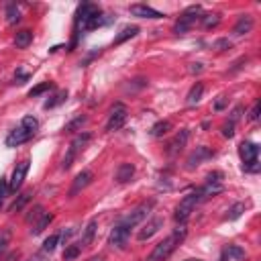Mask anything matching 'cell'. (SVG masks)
Here are the masks:
<instances>
[{
    "label": "cell",
    "mask_w": 261,
    "mask_h": 261,
    "mask_svg": "<svg viewBox=\"0 0 261 261\" xmlns=\"http://www.w3.org/2000/svg\"><path fill=\"white\" fill-rule=\"evenodd\" d=\"M239 155H241V159H243V169L249 171V173H255L259 171V159H257V155H259V147L251 141H243L239 145Z\"/></svg>",
    "instance_id": "6da1fadb"
},
{
    "label": "cell",
    "mask_w": 261,
    "mask_h": 261,
    "mask_svg": "<svg viewBox=\"0 0 261 261\" xmlns=\"http://www.w3.org/2000/svg\"><path fill=\"white\" fill-rule=\"evenodd\" d=\"M200 16H202V6H200V4L188 6V8L180 14L178 23L173 25V33H176V35H186V33L190 31V27H192L196 21H200Z\"/></svg>",
    "instance_id": "7a4b0ae2"
},
{
    "label": "cell",
    "mask_w": 261,
    "mask_h": 261,
    "mask_svg": "<svg viewBox=\"0 0 261 261\" xmlns=\"http://www.w3.org/2000/svg\"><path fill=\"white\" fill-rule=\"evenodd\" d=\"M198 204H200V200H198L196 190H194V192H190L188 196H184V198L180 200L178 208H176V214H173L176 222H178V224H186L188 218H190V214L194 212V208H196Z\"/></svg>",
    "instance_id": "3957f363"
},
{
    "label": "cell",
    "mask_w": 261,
    "mask_h": 261,
    "mask_svg": "<svg viewBox=\"0 0 261 261\" xmlns=\"http://www.w3.org/2000/svg\"><path fill=\"white\" fill-rule=\"evenodd\" d=\"M180 239H176V237H167V239H163L161 243H157L155 245V249L149 253V257H147V261H165L173 251H176V247L180 245Z\"/></svg>",
    "instance_id": "277c9868"
},
{
    "label": "cell",
    "mask_w": 261,
    "mask_h": 261,
    "mask_svg": "<svg viewBox=\"0 0 261 261\" xmlns=\"http://www.w3.org/2000/svg\"><path fill=\"white\" fill-rule=\"evenodd\" d=\"M92 139V135L90 133H80L74 141H72V145H69V149H67V153H65V157H63V161H61V169H69L72 167V163H74V159H76V155H78V151L88 143Z\"/></svg>",
    "instance_id": "5b68a950"
},
{
    "label": "cell",
    "mask_w": 261,
    "mask_h": 261,
    "mask_svg": "<svg viewBox=\"0 0 261 261\" xmlns=\"http://www.w3.org/2000/svg\"><path fill=\"white\" fill-rule=\"evenodd\" d=\"M151 208H153V202H143V204H139V206L133 208V210H131L123 220H120V222H123L127 229H133V227H137L139 222L145 220V216H147V212L151 210Z\"/></svg>",
    "instance_id": "8992f818"
},
{
    "label": "cell",
    "mask_w": 261,
    "mask_h": 261,
    "mask_svg": "<svg viewBox=\"0 0 261 261\" xmlns=\"http://www.w3.org/2000/svg\"><path fill=\"white\" fill-rule=\"evenodd\" d=\"M127 116H129V110L125 104H114V108L110 110V116H108V123H106V131L112 133V131H118L127 123Z\"/></svg>",
    "instance_id": "52a82bcc"
},
{
    "label": "cell",
    "mask_w": 261,
    "mask_h": 261,
    "mask_svg": "<svg viewBox=\"0 0 261 261\" xmlns=\"http://www.w3.org/2000/svg\"><path fill=\"white\" fill-rule=\"evenodd\" d=\"M29 163H31L29 159H23L19 165L14 167L12 178L8 180V192H10V194H14L16 190L23 186V182H25V178H27V171H29Z\"/></svg>",
    "instance_id": "ba28073f"
},
{
    "label": "cell",
    "mask_w": 261,
    "mask_h": 261,
    "mask_svg": "<svg viewBox=\"0 0 261 261\" xmlns=\"http://www.w3.org/2000/svg\"><path fill=\"white\" fill-rule=\"evenodd\" d=\"M214 157V151H210L208 147H196L192 153H190V157H188V161H186V167L188 169H196L202 161H206V159H212Z\"/></svg>",
    "instance_id": "9c48e42d"
},
{
    "label": "cell",
    "mask_w": 261,
    "mask_h": 261,
    "mask_svg": "<svg viewBox=\"0 0 261 261\" xmlns=\"http://www.w3.org/2000/svg\"><path fill=\"white\" fill-rule=\"evenodd\" d=\"M129 233H131V229H127L123 222H118L116 227L110 231V237H108V243L112 247H116V249H125V245H127V241H129Z\"/></svg>",
    "instance_id": "30bf717a"
},
{
    "label": "cell",
    "mask_w": 261,
    "mask_h": 261,
    "mask_svg": "<svg viewBox=\"0 0 261 261\" xmlns=\"http://www.w3.org/2000/svg\"><path fill=\"white\" fill-rule=\"evenodd\" d=\"M188 139H190V131H188V129H182L180 133H176V137H173L171 141L167 143V155H169V157H173V155H178V153L186 147Z\"/></svg>",
    "instance_id": "8fae6325"
},
{
    "label": "cell",
    "mask_w": 261,
    "mask_h": 261,
    "mask_svg": "<svg viewBox=\"0 0 261 261\" xmlns=\"http://www.w3.org/2000/svg\"><path fill=\"white\" fill-rule=\"evenodd\" d=\"M92 178H94V173L90 169H82L78 176H76V180H74V186H72V190H69V196L74 198L76 194H80L86 186L92 184Z\"/></svg>",
    "instance_id": "7c38bea8"
},
{
    "label": "cell",
    "mask_w": 261,
    "mask_h": 261,
    "mask_svg": "<svg viewBox=\"0 0 261 261\" xmlns=\"http://www.w3.org/2000/svg\"><path fill=\"white\" fill-rule=\"evenodd\" d=\"M31 137H33V133H29L27 129L19 127V129H14V131L8 133V137H6V141H4V143H6V147H19V145L27 143Z\"/></svg>",
    "instance_id": "4fadbf2b"
},
{
    "label": "cell",
    "mask_w": 261,
    "mask_h": 261,
    "mask_svg": "<svg viewBox=\"0 0 261 261\" xmlns=\"http://www.w3.org/2000/svg\"><path fill=\"white\" fill-rule=\"evenodd\" d=\"M129 12L133 16H139V19H163V14L159 10H155L147 4H133L129 6Z\"/></svg>",
    "instance_id": "5bb4252c"
},
{
    "label": "cell",
    "mask_w": 261,
    "mask_h": 261,
    "mask_svg": "<svg viewBox=\"0 0 261 261\" xmlns=\"http://www.w3.org/2000/svg\"><path fill=\"white\" fill-rule=\"evenodd\" d=\"M159 229H163V218H159V216H155L153 220H149L145 227L139 231V235H137V239L139 241H149L155 233H159Z\"/></svg>",
    "instance_id": "9a60e30c"
},
{
    "label": "cell",
    "mask_w": 261,
    "mask_h": 261,
    "mask_svg": "<svg viewBox=\"0 0 261 261\" xmlns=\"http://www.w3.org/2000/svg\"><path fill=\"white\" fill-rule=\"evenodd\" d=\"M96 227H98V220L92 218L88 224H86V229L82 233V241L78 243L80 247H90L92 245V241H94V235H96Z\"/></svg>",
    "instance_id": "2e32d148"
},
{
    "label": "cell",
    "mask_w": 261,
    "mask_h": 261,
    "mask_svg": "<svg viewBox=\"0 0 261 261\" xmlns=\"http://www.w3.org/2000/svg\"><path fill=\"white\" fill-rule=\"evenodd\" d=\"M253 16H249V14H243L241 19L237 21V25H235V29H233V33L237 35V37H241V35H247V33H251L253 31Z\"/></svg>",
    "instance_id": "e0dca14e"
},
{
    "label": "cell",
    "mask_w": 261,
    "mask_h": 261,
    "mask_svg": "<svg viewBox=\"0 0 261 261\" xmlns=\"http://www.w3.org/2000/svg\"><path fill=\"white\" fill-rule=\"evenodd\" d=\"M135 176V165L133 163H120L116 169V182L118 184H127Z\"/></svg>",
    "instance_id": "ac0fdd59"
},
{
    "label": "cell",
    "mask_w": 261,
    "mask_h": 261,
    "mask_svg": "<svg viewBox=\"0 0 261 261\" xmlns=\"http://www.w3.org/2000/svg\"><path fill=\"white\" fill-rule=\"evenodd\" d=\"M202 94H204V84H202V82H196L192 88H190L188 96H186L188 106H194V104H198V102L202 100Z\"/></svg>",
    "instance_id": "d6986e66"
},
{
    "label": "cell",
    "mask_w": 261,
    "mask_h": 261,
    "mask_svg": "<svg viewBox=\"0 0 261 261\" xmlns=\"http://www.w3.org/2000/svg\"><path fill=\"white\" fill-rule=\"evenodd\" d=\"M31 41H33V33L29 29H23V31H19L14 35V45L19 49H27L31 45Z\"/></svg>",
    "instance_id": "ffe728a7"
},
{
    "label": "cell",
    "mask_w": 261,
    "mask_h": 261,
    "mask_svg": "<svg viewBox=\"0 0 261 261\" xmlns=\"http://www.w3.org/2000/svg\"><path fill=\"white\" fill-rule=\"evenodd\" d=\"M137 33H139V27H125L123 31H120L116 37H114V41H112V45H120V43H125L127 39H133V37H137Z\"/></svg>",
    "instance_id": "44dd1931"
},
{
    "label": "cell",
    "mask_w": 261,
    "mask_h": 261,
    "mask_svg": "<svg viewBox=\"0 0 261 261\" xmlns=\"http://www.w3.org/2000/svg\"><path fill=\"white\" fill-rule=\"evenodd\" d=\"M200 23L204 29H214L218 23H220V14L218 12H206L200 16Z\"/></svg>",
    "instance_id": "7402d4cb"
},
{
    "label": "cell",
    "mask_w": 261,
    "mask_h": 261,
    "mask_svg": "<svg viewBox=\"0 0 261 261\" xmlns=\"http://www.w3.org/2000/svg\"><path fill=\"white\" fill-rule=\"evenodd\" d=\"M51 220H53V214H51V212H45V214L37 220V224H35V227L31 229V233H33V235H41V233L49 227V222H51Z\"/></svg>",
    "instance_id": "603a6c76"
},
{
    "label": "cell",
    "mask_w": 261,
    "mask_h": 261,
    "mask_svg": "<svg viewBox=\"0 0 261 261\" xmlns=\"http://www.w3.org/2000/svg\"><path fill=\"white\" fill-rule=\"evenodd\" d=\"M171 131V123L169 120H159V123H155L151 127V137H163Z\"/></svg>",
    "instance_id": "cb8c5ba5"
},
{
    "label": "cell",
    "mask_w": 261,
    "mask_h": 261,
    "mask_svg": "<svg viewBox=\"0 0 261 261\" xmlns=\"http://www.w3.org/2000/svg\"><path fill=\"white\" fill-rule=\"evenodd\" d=\"M67 100V92L65 90H59V92H55L53 96H51L47 102H45V108L49 110V108H55V106H59L61 102H65Z\"/></svg>",
    "instance_id": "d4e9b609"
},
{
    "label": "cell",
    "mask_w": 261,
    "mask_h": 261,
    "mask_svg": "<svg viewBox=\"0 0 261 261\" xmlns=\"http://www.w3.org/2000/svg\"><path fill=\"white\" fill-rule=\"evenodd\" d=\"M21 21V10L16 8V4H6V23L16 25Z\"/></svg>",
    "instance_id": "484cf974"
},
{
    "label": "cell",
    "mask_w": 261,
    "mask_h": 261,
    "mask_svg": "<svg viewBox=\"0 0 261 261\" xmlns=\"http://www.w3.org/2000/svg\"><path fill=\"white\" fill-rule=\"evenodd\" d=\"M243 212H245V204H243V202H237V204H233V206L229 208V212H227V216H224V218H227V220H237Z\"/></svg>",
    "instance_id": "4316f807"
},
{
    "label": "cell",
    "mask_w": 261,
    "mask_h": 261,
    "mask_svg": "<svg viewBox=\"0 0 261 261\" xmlns=\"http://www.w3.org/2000/svg\"><path fill=\"white\" fill-rule=\"evenodd\" d=\"M21 127L35 135V133H37V129H39V120L35 118V116H25V118L21 120Z\"/></svg>",
    "instance_id": "83f0119b"
},
{
    "label": "cell",
    "mask_w": 261,
    "mask_h": 261,
    "mask_svg": "<svg viewBox=\"0 0 261 261\" xmlns=\"http://www.w3.org/2000/svg\"><path fill=\"white\" fill-rule=\"evenodd\" d=\"M29 200H31V192H25V194H21V196H19V200H14V202H12V206L8 208V210H10V212L23 210V206H25Z\"/></svg>",
    "instance_id": "f1b7e54d"
},
{
    "label": "cell",
    "mask_w": 261,
    "mask_h": 261,
    "mask_svg": "<svg viewBox=\"0 0 261 261\" xmlns=\"http://www.w3.org/2000/svg\"><path fill=\"white\" fill-rule=\"evenodd\" d=\"M57 245H59V235H51V237H47L45 243H43V251H45V253H51V251H55Z\"/></svg>",
    "instance_id": "f546056e"
},
{
    "label": "cell",
    "mask_w": 261,
    "mask_h": 261,
    "mask_svg": "<svg viewBox=\"0 0 261 261\" xmlns=\"http://www.w3.org/2000/svg\"><path fill=\"white\" fill-rule=\"evenodd\" d=\"M86 120H88L86 116H76L74 120H69V123L65 125V131H67V133H74L76 129H82V127L86 125Z\"/></svg>",
    "instance_id": "4dcf8cb0"
},
{
    "label": "cell",
    "mask_w": 261,
    "mask_h": 261,
    "mask_svg": "<svg viewBox=\"0 0 261 261\" xmlns=\"http://www.w3.org/2000/svg\"><path fill=\"white\" fill-rule=\"evenodd\" d=\"M51 88H53V84H51V82H43V84H39V86H35L33 90H29V96H31V98H35V96H39V94H43V92L51 90Z\"/></svg>",
    "instance_id": "1f68e13d"
},
{
    "label": "cell",
    "mask_w": 261,
    "mask_h": 261,
    "mask_svg": "<svg viewBox=\"0 0 261 261\" xmlns=\"http://www.w3.org/2000/svg\"><path fill=\"white\" fill-rule=\"evenodd\" d=\"M80 251H82L80 245H67L65 251H63V259H65V261H72V259H76V257L80 255Z\"/></svg>",
    "instance_id": "d6a6232c"
},
{
    "label": "cell",
    "mask_w": 261,
    "mask_h": 261,
    "mask_svg": "<svg viewBox=\"0 0 261 261\" xmlns=\"http://www.w3.org/2000/svg\"><path fill=\"white\" fill-rule=\"evenodd\" d=\"M8 245H10V231L6 229L0 233V253H4L8 249Z\"/></svg>",
    "instance_id": "836d02e7"
},
{
    "label": "cell",
    "mask_w": 261,
    "mask_h": 261,
    "mask_svg": "<svg viewBox=\"0 0 261 261\" xmlns=\"http://www.w3.org/2000/svg\"><path fill=\"white\" fill-rule=\"evenodd\" d=\"M222 135L227 139H233L235 137V123H231V120H229V123H224L222 125Z\"/></svg>",
    "instance_id": "e575fe53"
},
{
    "label": "cell",
    "mask_w": 261,
    "mask_h": 261,
    "mask_svg": "<svg viewBox=\"0 0 261 261\" xmlns=\"http://www.w3.org/2000/svg\"><path fill=\"white\" fill-rule=\"evenodd\" d=\"M259 110H261V100H255L251 110H249V120H257L259 118Z\"/></svg>",
    "instance_id": "d590c367"
},
{
    "label": "cell",
    "mask_w": 261,
    "mask_h": 261,
    "mask_svg": "<svg viewBox=\"0 0 261 261\" xmlns=\"http://www.w3.org/2000/svg\"><path fill=\"white\" fill-rule=\"evenodd\" d=\"M45 214V210H43V206H35V210L27 216V222H31V220H37V218H41Z\"/></svg>",
    "instance_id": "8d00e7d4"
},
{
    "label": "cell",
    "mask_w": 261,
    "mask_h": 261,
    "mask_svg": "<svg viewBox=\"0 0 261 261\" xmlns=\"http://www.w3.org/2000/svg\"><path fill=\"white\" fill-rule=\"evenodd\" d=\"M214 49L216 51H227V49H231V41L229 39H216L214 41Z\"/></svg>",
    "instance_id": "74e56055"
},
{
    "label": "cell",
    "mask_w": 261,
    "mask_h": 261,
    "mask_svg": "<svg viewBox=\"0 0 261 261\" xmlns=\"http://www.w3.org/2000/svg\"><path fill=\"white\" fill-rule=\"evenodd\" d=\"M227 255H229V257H235V259H241V257H245V251L233 245V247H229V249H227Z\"/></svg>",
    "instance_id": "f35d334b"
},
{
    "label": "cell",
    "mask_w": 261,
    "mask_h": 261,
    "mask_svg": "<svg viewBox=\"0 0 261 261\" xmlns=\"http://www.w3.org/2000/svg\"><path fill=\"white\" fill-rule=\"evenodd\" d=\"M206 182H210V184H222V173H220V171H212V173H208Z\"/></svg>",
    "instance_id": "ab89813d"
},
{
    "label": "cell",
    "mask_w": 261,
    "mask_h": 261,
    "mask_svg": "<svg viewBox=\"0 0 261 261\" xmlns=\"http://www.w3.org/2000/svg\"><path fill=\"white\" fill-rule=\"evenodd\" d=\"M6 192H8V182L0 178V200H2V196H6Z\"/></svg>",
    "instance_id": "60d3db41"
},
{
    "label": "cell",
    "mask_w": 261,
    "mask_h": 261,
    "mask_svg": "<svg viewBox=\"0 0 261 261\" xmlns=\"http://www.w3.org/2000/svg\"><path fill=\"white\" fill-rule=\"evenodd\" d=\"M190 74H200L202 72V69H204V65L202 63H190Z\"/></svg>",
    "instance_id": "b9f144b4"
},
{
    "label": "cell",
    "mask_w": 261,
    "mask_h": 261,
    "mask_svg": "<svg viewBox=\"0 0 261 261\" xmlns=\"http://www.w3.org/2000/svg\"><path fill=\"white\" fill-rule=\"evenodd\" d=\"M224 106H227V100H224V96H220V98L214 102V110H222Z\"/></svg>",
    "instance_id": "7bdbcfd3"
},
{
    "label": "cell",
    "mask_w": 261,
    "mask_h": 261,
    "mask_svg": "<svg viewBox=\"0 0 261 261\" xmlns=\"http://www.w3.org/2000/svg\"><path fill=\"white\" fill-rule=\"evenodd\" d=\"M29 261H47V253H45V251H41V253H37V255H33Z\"/></svg>",
    "instance_id": "ee69618b"
},
{
    "label": "cell",
    "mask_w": 261,
    "mask_h": 261,
    "mask_svg": "<svg viewBox=\"0 0 261 261\" xmlns=\"http://www.w3.org/2000/svg\"><path fill=\"white\" fill-rule=\"evenodd\" d=\"M88 261H104V259H102V257H90Z\"/></svg>",
    "instance_id": "f6af8a7d"
},
{
    "label": "cell",
    "mask_w": 261,
    "mask_h": 261,
    "mask_svg": "<svg viewBox=\"0 0 261 261\" xmlns=\"http://www.w3.org/2000/svg\"><path fill=\"white\" fill-rule=\"evenodd\" d=\"M186 261H200V259H186Z\"/></svg>",
    "instance_id": "bcb514c9"
},
{
    "label": "cell",
    "mask_w": 261,
    "mask_h": 261,
    "mask_svg": "<svg viewBox=\"0 0 261 261\" xmlns=\"http://www.w3.org/2000/svg\"><path fill=\"white\" fill-rule=\"evenodd\" d=\"M0 206H2V200H0Z\"/></svg>",
    "instance_id": "7dc6e473"
}]
</instances>
